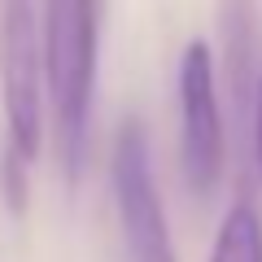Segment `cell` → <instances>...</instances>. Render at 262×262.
<instances>
[{"mask_svg": "<svg viewBox=\"0 0 262 262\" xmlns=\"http://www.w3.org/2000/svg\"><path fill=\"white\" fill-rule=\"evenodd\" d=\"M0 105H5L0 158L31 166L44 144V61L31 0H5L0 9Z\"/></svg>", "mask_w": 262, "mask_h": 262, "instance_id": "2", "label": "cell"}, {"mask_svg": "<svg viewBox=\"0 0 262 262\" xmlns=\"http://www.w3.org/2000/svg\"><path fill=\"white\" fill-rule=\"evenodd\" d=\"M96 48H101V0H44L39 9V61L44 92L53 101L70 170L79 166L96 88Z\"/></svg>", "mask_w": 262, "mask_h": 262, "instance_id": "1", "label": "cell"}, {"mask_svg": "<svg viewBox=\"0 0 262 262\" xmlns=\"http://www.w3.org/2000/svg\"><path fill=\"white\" fill-rule=\"evenodd\" d=\"M179 153H184V179L196 196H210L227 166V136L223 110H219L214 57L206 39L184 44L179 57Z\"/></svg>", "mask_w": 262, "mask_h": 262, "instance_id": "4", "label": "cell"}, {"mask_svg": "<svg viewBox=\"0 0 262 262\" xmlns=\"http://www.w3.org/2000/svg\"><path fill=\"white\" fill-rule=\"evenodd\" d=\"M253 144H258V175H262V79H258V105H253Z\"/></svg>", "mask_w": 262, "mask_h": 262, "instance_id": "6", "label": "cell"}, {"mask_svg": "<svg viewBox=\"0 0 262 262\" xmlns=\"http://www.w3.org/2000/svg\"><path fill=\"white\" fill-rule=\"evenodd\" d=\"M210 262H262V219L249 201H236L223 214Z\"/></svg>", "mask_w": 262, "mask_h": 262, "instance_id": "5", "label": "cell"}, {"mask_svg": "<svg viewBox=\"0 0 262 262\" xmlns=\"http://www.w3.org/2000/svg\"><path fill=\"white\" fill-rule=\"evenodd\" d=\"M110 179H114V206H118L127 262H179L158 184H153L149 136H144L140 122H122L118 140H114V158H110Z\"/></svg>", "mask_w": 262, "mask_h": 262, "instance_id": "3", "label": "cell"}]
</instances>
